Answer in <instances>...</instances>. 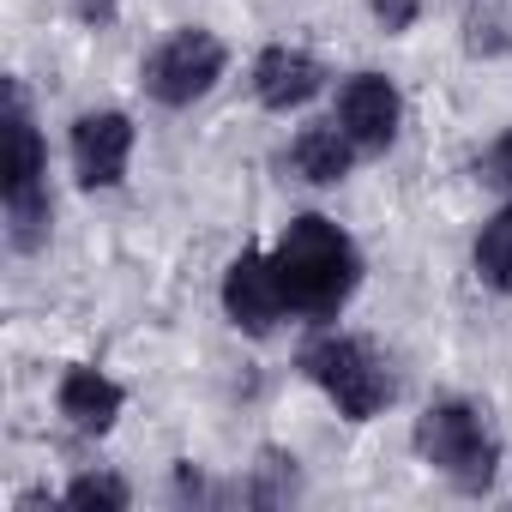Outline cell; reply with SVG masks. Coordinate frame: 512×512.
<instances>
[{"instance_id": "8992f818", "label": "cell", "mask_w": 512, "mask_h": 512, "mask_svg": "<svg viewBox=\"0 0 512 512\" xmlns=\"http://www.w3.org/2000/svg\"><path fill=\"white\" fill-rule=\"evenodd\" d=\"M223 314L247 332V338H272L278 320L290 314L284 290H278V272H272V253H235L229 272H223Z\"/></svg>"}, {"instance_id": "277c9868", "label": "cell", "mask_w": 512, "mask_h": 512, "mask_svg": "<svg viewBox=\"0 0 512 512\" xmlns=\"http://www.w3.org/2000/svg\"><path fill=\"white\" fill-rule=\"evenodd\" d=\"M416 452L464 494H482L500 470V440L488 434L482 410L464 398H440L416 416Z\"/></svg>"}, {"instance_id": "5bb4252c", "label": "cell", "mask_w": 512, "mask_h": 512, "mask_svg": "<svg viewBox=\"0 0 512 512\" xmlns=\"http://www.w3.org/2000/svg\"><path fill=\"white\" fill-rule=\"evenodd\" d=\"M482 181H488V187H506V193H512V127H506V133H500V139L488 145V157H482Z\"/></svg>"}, {"instance_id": "7a4b0ae2", "label": "cell", "mask_w": 512, "mask_h": 512, "mask_svg": "<svg viewBox=\"0 0 512 512\" xmlns=\"http://www.w3.org/2000/svg\"><path fill=\"white\" fill-rule=\"evenodd\" d=\"M0 205H7V241L19 253H37L49 241V151H43V133L31 121V103L25 91L13 85V103H7V181H0Z\"/></svg>"}, {"instance_id": "2e32d148", "label": "cell", "mask_w": 512, "mask_h": 512, "mask_svg": "<svg viewBox=\"0 0 512 512\" xmlns=\"http://www.w3.org/2000/svg\"><path fill=\"white\" fill-rule=\"evenodd\" d=\"M79 19L85 25H109L115 19V0H79Z\"/></svg>"}, {"instance_id": "ba28073f", "label": "cell", "mask_w": 512, "mask_h": 512, "mask_svg": "<svg viewBox=\"0 0 512 512\" xmlns=\"http://www.w3.org/2000/svg\"><path fill=\"white\" fill-rule=\"evenodd\" d=\"M398 115H404V103H398L392 79H380V73H356L338 91V127L356 139L362 157H374V151H386L398 139Z\"/></svg>"}, {"instance_id": "52a82bcc", "label": "cell", "mask_w": 512, "mask_h": 512, "mask_svg": "<svg viewBox=\"0 0 512 512\" xmlns=\"http://www.w3.org/2000/svg\"><path fill=\"white\" fill-rule=\"evenodd\" d=\"M127 157H133V121L121 109H91L73 121V175L79 187H121L127 175Z\"/></svg>"}, {"instance_id": "6da1fadb", "label": "cell", "mask_w": 512, "mask_h": 512, "mask_svg": "<svg viewBox=\"0 0 512 512\" xmlns=\"http://www.w3.org/2000/svg\"><path fill=\"white\" fill-rule=\"evenodd\" d=\"M272 272H278V290H284L290 314H302V320H332V314L356 296V284H362V253H356V241H350L332 217L308 211V217H296V223L284 229V241L272 247Z\"/></svg>"}, {"instance_id": "9a60e30c", "label": "cell", "mask_w": 512, "mask_h": 512, "mask_svg": "<svg viewBox=\"0 0 512 512\" xmlns=\"http://www.w3.org/2000/svg\"><path fill=\"white\" fill-rule=\"evenodd\" d=\"M416 13H422V0H374V19H380L386 31H410Z\"/></svg>"}, {"instance_id": "9c48e42d", "label": "cell", "mask_w": 512, "mask_h": 512, "mask_svg": "<svg viewBox=\"0 0 512 512\" xmlns=\"http://www.w3.org/2000/svg\"><path fill=\"white\" fill-rule=\"evenodd\" d=\"M320 85H326V67H320L308 49L278 43V49H266L260 61H253V97H260L272 115H290V109L314 103Z\"/></svg>"}, {"instance_id": "30bf717a", "label": "cell", "mask_w": 512, "mask_h": 512, "mask_svg": "<svg viewBox=\"0 0 512 512\" xmlns=\"http://www.w3.org/2000/svg\"><path fill=\"white\" fill-rule=\"evenodd\" d=\"M55 404H61V416H67L79 434H109L115 416H121V386H115L109 374H97V368H67Z\"/></svg>"}, {"instance_id": "4fadbf2b", "label": "cell", "mask_w": 512, "mask_h": 512, "mask_svg": "<svg viewBox=\"0 0 512 512\" xmlns=\"http://www.w3.org/2000/svg\"><path fill=\"white\" fill-rule=\"evenodd\" d=\"M67 500L73 506H109V512H121V506H133V488L121 476H79V482H67Z\"/></svg>"}, {"instance_id": "7c38bea8", "label": "cell", "mask_w": 512, "mask_h": 512, "mask_svg": "<svg viewBox=\"0 0 512 512\" xmlns=\"http://www.w3.org/2000/svg\"><path fill=\"white\" fill-rule=\"evenodd\" d=\"M476 278L500 296H512V205L494 211L476 235Z\"/></svg>"}, {"instance_id": "3957f363", "label": "cell", "mask_w": 512, "mask_h": 512, "mask_svg": "<svg viewBox=\"0 0 512 512\" xmlns=\"http://www.w3.org/2000/svg\"><path fill=\"white\" fill-rule=\"evenodd\" d=\"M302 374H308V380L338 404V416H350V422H368V416H380V410L398 398V380H392V368L374 356V344L344 338V332L308 338V344H302Z\"/></svg>"}, {"instance_id": "5b68a950", "label": "cell", "mask_w": 512, "mask_h": 512, "mask_svg": "<svg viewBox=\"0 0 512 512\" xmlns=\"http://www.w3.org/2000/svg\"><path fill=\"white\" fill-rule=\"evenodd\" d=\"M223 43L211 37V31H175V37H163L157 49H151V61H145V91H151V103H163V109H193L217 79H223Z\"/></svg>"}, {"instance_id": "8fae6325", "label": "cell", "mask_w": 512, "mask_h": 512, "mask_svg": "<svg viewBox=\"0 0 512 512\" xmlns=\"http://www.w3.org/2000/svg\"><path fill=\"white\" fill-rule=\"evenodd\" d=\"M356 157H362V151H356V139H350L338 121L302 127V133H296V145H290V163H296V175H302V181H314V187H332V181H344Z\"/></svg>"}]
</instances>
